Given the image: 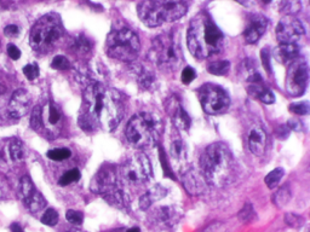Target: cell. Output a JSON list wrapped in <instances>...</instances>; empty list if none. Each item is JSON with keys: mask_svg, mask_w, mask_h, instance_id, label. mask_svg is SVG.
I'll use <instances>...</instances> for the list:
<instances>
[{"mask_svg": "<svg viewBox=\"0 0 310 232\" xmlns=\"http://www.w3.org/2000/svg\"><path fill=\"white\" fill-rule=\"evenodd\" d=\"M270 4L286 16H293L302 10L301 0H271Z\"/></svg>", "mask_w": 310, "mask_h": 232, "instance_id": "obj_26", "label": "cell"}, {"mask_svg": "<svg viewBox=\"0 0 310 232\" xmlns=\"http://www.w3.org/2000/svg\"><path fill=\"white\" fill-rule=\"evenodd\" d=\"M254 215V211H253V207H252L251 203H246L245 206L242 207L241 211L239 212V220L242 223H247L253 218Z\"/></svg>", "mask_w": 310, "mask_h": 232, "instance_id": "obj_40", "label": "cell"}, {"mask_svg": "<svg viewBox=\"0 0 310 232\" xmlns=\"http://www.w3.org/2000/svg\"><path fill=\"white\" fill-rule=\"evenodd\" d=\"M123 184L124 181L121 180L118 168L112 165H104L96 173L91 187L113 206L127 208L130 206V200Z\"/></svg>", "mask_w": 310, "mask_h": 232, "instance_id": "obj_5", "label": "cell"}, {"mask_svg": "<svg viewBox=\"0 0 310 232\" xmlns=\"http://www.w3.org/2000/svg\"><path fill=\"white\" fill-rule=\"evenodd\" d=\"M274 56L282 64H290L292 60L300 57V49L296 44H280L274 51Z\"/></svg>", "mask_w": 310, "mask_h": 232, "instance_id": "obj_24", "label": "cell"}, {"mask_svg": "<svg viewBox=\"0 0 310 232\" xmlns=\"http://www.w3.org/2000/svg\"><path fill=\"white\" fill-rule=\"evenodd\" d=\"M30 95L24 90H17L12 93L7 112L12 118H21L28 113L30 107Z\"/></svg>", "mask_w": 310, "mask_h": 232, "instance_id": "obj_20", "label": "cell"}, {"mask_svg": "<svg viewBox=\"0 0 310 232\" xmlns=\"http://www.w3.org/2000/svg\"><path fill=\"white\" fill-rule=\"evenodd\" d=\"M7 55H9V57L11 58V59L17 60L18 58L21 57V51H19V49L16 45H13V44H9V45H7Z\"/></svg>", "mask_w": 310, "mask_h": 232, "instance_id": "obj_47", "label": "cell"}, {"mask_svg": "<svg viewBox=\"0 0 310 232\" xmlns=\"http://www.w3.org/2000/svg\"><path fill=\"white\" fill-rule=\"evenodd\" d=\"M183 183L184 189L187 190L190 195H201L206 190L207 183L205 181L203 174L195 170H187L183 174Z\"/></svg>", "mask_w": 310, "mask_h": 232, "instance_id": "obj_21", "label": "cell"}, {"mask_svg": "<svg viewBox=\"0 0 310 232\" xmlns=\"http://www.w3.org/2000/svg\"><path fill=\"white\" fill-rule=\"evenodd\" d=\"M187 44L190 54L198 59H205L222 51L224 35L206 11H201L190 22Z\"/></svg>", "mask_w": 310, "mask_h": 232, "instance_id": "obj_1", "label": "cell"}, {"mask_svg": "<svg viewBox=\"0 0 310 232\" xmlns=\"http://www.w3.org/2000/svg\"><path fill=\"white\" fill-rule=\"evenodd\" d=\"M11 229V232H23V229L21 228V225H19L18 223H13L12 225L10 226Z\"/></svg>", "mask_w": 310, "mask_h": 232, "instance_id": "obj_53", "label": "cell"}, {"mask_svg": "<svg viewBox=\"0 0 310 232\" xmlns=\"http://www.w3.org/2000/svg\"><path fill=\"white\" fill-rule=\"evenodd\" d=\"M35 191H37V190H35L32 179H30L28 175H24L23 178L21 179V183H19V195H21L23 202H26Z\"/></svg>", "mask_w": 310, "mask_h": 232, "instance_id": "obj_31", "label": "cell"}, {"mask_svg": "<svg viewBox=\"0 0 310 232\" xmlns=\"http://www.w3.org/2000/svg\"><path fill=\"white\" fill-rule=\"evenodd\" d=\"M72 49H73L76 52H78V54L86 55L91 51V49H92V43H91L90 39L85 37L84 34H79L73 40Z\"/></svg>", "mask_w": 310, "mask_h": 232, "instance_id": "obj_30", "label": "cell"}, {"mask_svg": "<svg viewBox=\"0 0 310 232\" xmlns=\"http://www.w3.org/2000/svg\"><path fill=\"white\" fill-rule=\"evenodd\" d=\"M10 157L12 161L15 162H21L24 160V148H23V143L18 139V138H12L10 140L9 148Z\"/></svg>", "mask_w": 310, "mask_h": 232, "instance_id": "obj_28", "label": "cell"}, {"mask_svg": "<svg viewBox=\"0 0 310 232\" xmlns=\"http://www.w3.org/2000/svg\"><path fill=\"white\" fill-rule=\"evenodd\" d=\"M165 107L166 112L172 120L174 128L177 131H188L190 125H192V120H190L188 113L184 110L181 102L176 97H171L166 101Z\"/></svg>", "mask_w": 310, "mask_h": 232, "instance_id": "obj_17", "label": "cell"}, {"mask_svg": "<svg viewBox=\"0 0 310 232\" xmlns=\"http://www.w3.org/2000/svg\"><path fill=\"white\" fill-rule=\"evenodd\" d=\"M67 232H85V231L79 230V229H73V230H69V231H67Z\"/></svg>", "mask_w": 310, "mask_h": 232, "instance_id": "obj_55", "label": "cell"}, {"mask_svg": "<svg viewBox=\"0 0 310 232\" xmlns=\"http://www.w3.org/2000/svg\"><path fill=\"white\" fill-rule=\"evenodd\" d=\"M126 232H141V230L138 228H131L130 230H127Z\"/></svg>", "mask_w": 310, "mask_h": 232, "instance_id": "obj_54", "label": "cell"}, {"mask_svg": "<svg viewBox=\"0 0 310 232\" xmlns=\"http://www.w3.org/2000/svg\"><path fill=\"white\" fill-rule=\"evenodd\" d=\"M182 212L177 206H160L153 209L149 215V220L153 225L159 228H172L181 219Z\"/></svg>", "mask_w": 310, "mask_h": 232, "instance_id": "obj_16", "label": "cell"}, {"mask_svg": "<svg viewBox=\"0 0 310 232\" xmlns=\"http://www.w3.org/2000/svg\"><path fill=\"white\" fill-rule=\"evenodd\" d=\"M198 96L204 112L210 115L223 114L228 110L229 104H231L228 93L217 85H203L199 88Z\"/></svg>", "mask_w": 310, "mask_h": 232, "instance_id": "obj_12", "label": "cell"}, {"mask_svg": "<svg viewBox=\"0 0 310 232\" xmlns=\"http://www.w3.org/2000/svg\"><path fill=\"white\" fill-rule=\"evenodd\" d=\"M268 27V18L261 13H253L247 18L245 30H243V39L247 44H256L264 34Z\"/></svg>", "mask_w": 310, "mask_h": 232, "instance_id": "obj_18", "label": "cell"}, {"mask_svg": "<svg viewBox=\"0 0 310 232\" xmlns=\"http://www.w3.org/2000/svg\"><path fill=\"white\" fill-rule=\"evenodd\" d=\"M309 81V68L306 59L298 57L289 64L286 75L287 93L292 97H300L306 92Z\"/></svg>", "mask_w": 310, "mask_h": 232, "instance_id": "obj_13", "label": "cell"}, {"mask_svg": "<svg viewBox=\"0 0 310 232\" xmlns=\"http://www.w3.org/2000/svg\"><path fill=\"white\" fill-rule=\"evenodd\" d=\"M66 219H67L71 224H73V225L79 226L81 225L82 222H84V214H82L81 212L71 209V211H67V213H66Z\"/></svg>", "mask_w": 310, "mask_h": 232, "instance_id": "obj_39", "label": "cell"}, {"mask_svg": "<svg viewBox=\"0 0 310 232\" xmlns=\"http://www.w3.org/2000/svg\"><path fill=\"white\" fill-rule=\"evenodd\" d=\"M120 178L129 184H145L153 175L151 161L145 154H136L127 159L120 170Z\"/></svg>", "mask_w": 310, "mask_h": 232, "instance_id": "obj_10", "label": "cell"}, {"mask_svg": "<svg viewBox=\"0 0 310 232\" xmlns=\"http://www.w3.org/2000/svg\"><path fill=\"white\" fill-rule=\"evenodd\" d=\"M46 121L51 128H58L62 122V112L54 102H49L48 109H46Z\"/></svg>", "mask_w": 310, "mask_h": 232, "instance_id": "obj_27", "label": "cell"}, {"mask_svg": "<svg viewBox=\"0 0 310 232\" xmlns=\"http://www.w3.org/2000/svg\"><path fill=\"white\" fill-rule=\"evenodd\" d=\"M236 1H239V2H242V1H243V0H236Z\"/></svg>", "mask_w": 310, "mask_h": 232, "instance_id": "obj_56", "label": "cell"}, {"mask_svg": "<svg viewBox=\"0 0 310 232\" xmlns=\"http://www.w3.org/2000/svg\"><path fill=\"white\" fill-rule=\"evenodd\" d=\"M261 58H262V63L264 65L265 70L269 71L270 73V51L269 49H263L261 51Z\"/></svg>", "mask_w": 310, "mask_h": 232, "instance_id": "obj_46", "label": "cell"}, {"mask_svg": "<svg viewBox=\"0 0 310 232\" xmlns=\"http://www.w3.org/2000/svg\"><path fill=\"white\" fill-rule=\"evenodd\" d=\"M200 168V173L207 184L224 186L229 183L234 172L232 151L223 143H213L201 155Z\"/></svg>", "mask_w": 310, "mask_h": 232, "instance_id": "obj_2", "label": "cell"}, {"mask_svg": "<svg viewBox=\"0 0 310 232\" xmlns=\"http://www.w3.org/2000/svg\"><path fill=\"white\" fill-rule=\"evenodd\" d=\"M286 223L290 226H293V228H300V226L303 225V218L295 214V213H291V214L286 215Z\"/></svg>", "mask_w": 310, "mask_h": 232, "instance_id": "obj_45", "label": "cell"}, {"mask_svg": "<svg viewBox=\"0 0 310 232\" xmlns=\"http://www.w3.org/2000/svg\"><path fill=\"white\" fill-rule=\"evenodd\" d=\"M284 173L285 171L282 170V168H275V170H273L271 172L268 173V175L265 176L264 179L267 186L269 187V189H274V187L278 186V184L280 183L282 176H284Z\"/></svg>", "mask_w": 310, "mask_h": 232, "instance_id": "obj_33", "label": "cell"}, {"mask_svg": "<svg viewBox=\"0 0 310 232\" xmlns=\"http://www.w3.org/2000/svg\"><path fill=\"white\" fill-rule=\"evenodd\" d=\"M63 37V26L60 16L49 13L41 17L32 27L29 44L33 50L40 54H49L58 45Z\"/></svg>", "mask_w": 310, "mask_h": 232, "instance_id": "obj_8", "label": "cell"}, {"mask_svg": "<svg viewBox=\"0 0 310 232\" xmlns=\"http://www.w3.org/2000/svg\"><path fill=\"white\" fill-rule=\"evenodd\" d=\"M289 110L296 115H308L309 114V104L307 102H301V103L291 104Z\"/></svg>", "mask_w": 310, "mask_h": 232, "instance_id": "obj_42", "label": "cell"}, {"mask_svg": "<svg viewBox=\"0 0 310 232\" xmlns=\"http://www.w3.org/2000/svg\"><path fill=\"white\" fill-rule=\"evenodd\" d=\"M125 115V103L121 96L114 90H106L103 110H102L99 127L112 132L119 126Z\"/></svg>", "mask_w": 310, "mask_h": 232, "instance_id": "obj_11", "label": "cell"}, {"mask_svg": "<svg viewBox=\"0 0 310 232\" xmlns=\"http://www.w3.org/2000/svg\"><path fill=\"white\" fill-rule=\"evenodd\" d=\"M141 43L137 34L129 28L110 32L106 40V52L110 58L120 62H132L140 54Z\"/></svg>", "mask_w": 310, "mask_h": 232, "instance_id": "obj_9", "label": "cell"}, {"mask_svg": "<svg viewBox=\"0 0 310 232\" xmlns=\"http://www.w3.org/2000/svg\"><path fill=\"white\" fill-rule=\"evenodd\" d=\"M246 82H247V92L251 97L265 104H273L275 102V96L269 88L265 86L259 73L253 74L251 77L246 79Z\"/></svg>", "mask_w": 310, "mask_h": 232, "instance_id": "obj_19", "label": "cell"}, {"mask_svg": "<svg viewBox=\"0 0 310 232\" xmlns=\"http://www.w3.org/2000/svg\"><path fill=\"white\" fill-rule=\"evenodd\" d=\"M39 73H40V71H39V67L35 63H33V64H27L26 67L23 68V74L28 80L37 79L39 76Z\"/></svg>", "mask_w": 310, "mask_h": 232, "instance_id": "obj_43", "label": "cell"}, {"mask_svg": "<svg viewBox=\"0 0 310 232\" xmlns=\"http://www.w3.org/2000/svg\"><path fill=\"white\" fill-rule=\"evenodd\" d=\"M5 192H6V183H5L4 179L0 176V198L4 197Z\"/></svg>", "mask_w": 310, "mask_h": 232, "instance_id": "obj_52", "label": "cell"}, {"mask_svg": "<svg viewBox=\"0 0 310 232\" xmlns=\"http://www.w3.org/2000/svg\"><path fill=\"white\" fill-rule=\"evenodd\" d=\"M229 69H231V63L228 60H215V62L210 63L209 67H207V70H209L210 74L218 76L227 75Z\"/></svg>", "mask_w": 310, "mask_h": 232, "instance_id": "obj_32", "label": "cell"}, {"mask_svg": "<svg viewBox=\"0 0 310 232\" xmlns=\"http://www.w3.org/2000/svg\"><path fill=\"white\" fill-rule=\"evenodd\" d=\"M51 67L54 69H57V70H66V69L71 68V62H69L67 57L56 56L52 59Z\"/></svg>", "mask_w": 310, "mask_h": 232, "instance_id": "obj_41", "label": "cell"}, {"mask_svg": "<svg viewBox=\"0 0 310 232\" xmlns=\"http://www.w3.org/2000/svg\"><path fill=\"white\" fill-rule=\"evenodd\" d=\"M4 33H5V35H6V37L15 38L19 34V28L17 26H16V24H9V26L5 27Z\"/></svg>", "mask_w": 310, "mask_h": 232, "instance_id": "obj_48", "label": "cell"}, {"mask_svg": "<svg viewBox=\"0 0 310 232\" xmlns=\"http://www.w3.org/2000/svg\"><path fill=\"white\" fill-rule=\"evenodd\" d=\"M166 193H167V189H165L164 186H161L160 184L154 185L153 187H151V189L140 198L141 209H142V211L149 209L154 202H157V201H160L161 198H164Z\"/></svg>", "mask_w": 310, "mask_h": 232, "instance_id": "obj_25", "label": "cell"}, {"mask_svg": "<svg viewBox=\"0 0 310 232\" xmlns=\"http://www.w3.org/2000/svg\"><path fill=\"white\" fill-rule=\"evenodd\" d=\"M203 232H227V228L222 223H215L212 224V225H210L209 228Z\"/></svg>", "mask_w": 310, "mask_h": 232, "instance_id": "obj_49", "label": "cell"}, {"mask_svg": "<svg viewBox=\"0 0 310 232\" xmlns=\"http://www.w3.org/2000/svg\"><path fill=\"white\" fill-rule=\"evenodd\" d=\"M162 132L161 117L155 113L143 112L135 115L127 123V142L137 149H149L157 144Z\"/></svg>", "mask_w": 310, "mask_h": 232, "instance_id": "obj_3", "label": "cell"}, {"mask_svg": "<svg viewBox=\"0 0 310 232\" xmlns=\"http://www.w3.org/2000/svg\"><path fill=\"white\" fill-rule=\"evenodd\" d=\"M43 126V108L37 106L34 107L32 112V116H30V127L34 131H39Z\"/></svg>", "mask_w": 310, "mask_h": 232, "instance_id": "obj_35", "label": "cell"}, {"mask_svg": "<svg viewBox=\"0 0 310 232\" xmlns=\"http://www.w3.org/2000/svg\"><path fill=\"white\" fill-rule=\"evenodd\" d=\"M187 0H146L138 6V16L148 27H159L187 13Z\"/></svg>", "mask_w": 310, "mask_h": 232, "instance_id": "obj_4", "label": "cell"}, {"mask_svg": "<svg viewBox=\"0 0 310 232\" xmlns=\"http://www.w3.org/2000/svg\"><path fill=\"white\" fill-rule=\"evenodd\" d=\"M58 213L55 211L54 208H49L48 211L43 214L41 217V223L44 225H48V226H55L58 223Z\"/></svg>", "mask_w": 310, "mask_h": 232, "instance_id": "obj_38", "label": "cell"}, {"mask_svg": "<svg viewBox=\"0 0 310 232\" xmlns=\"http://www.w3.org/2000/svg\"><path fill=\"white\" fill-rule=\"evenodd\" d=\"M24 204H26L27 208H28L32 213H38L43 211L44 207L46 206V200L43 197V195H41L40 192L35 191L32 196H30L28 200L24 202Z\"/></svg>", "mask_w": 310, "mask_h": 232, "instance_id": "obj_29", "label": "cell"}, {"mask_svg": "<svg viewBox=\"0 0 310 232\" xmlns=\"http://www.w3.org/2000/svg\"><path fill=\"white\" fill-rule=\"evenodd\" d=\"M72 151L67 148H60V149H52V150L48 151V157L50 160L54 161H63L71 157Z\"/></svg>", "mask_w": 310, "mask_h": 232, "instance_id": "obj_37", "label": "cell"}, {"mask_svg": "<svg viewBox=\"0 0 310 232\" xmlns=\"http://www.w3.org/2000/svg\"><path fill=\"white\" fill-rule=\"evenodd\" d=\"M304 33L303 23L293 16H285L276 27V38L280 44H296Z\"/></svg>", "mask_w": 310, "mask_h": 232, "instance_id": "obj_14", "label": "cell"}, {"mask_svg": "<svg viewBox=\"0 0 310 232\" xmlns=\"http://www.w3.org/2000/svg\"><path fill=\"white\" fill-rule=\"evenodd\" d=\"M287 127H289V128H291V129H293V131L300 132L302 129V123H301V121L295 120V118H293V120L289 121V126Z\"/></svg>", "mask_w": 310, "mask_h": 232, "instance_id": "obj_51", "label": "cell"}, {"mask_svg": "<svg viewBox=\"0 0 310 232\" xmlns=\"http://www.w3.org/2000/svg\"><path fill=\"white\" fill-rule=\"evenodd\" d=\"M289 127L285 126V125H281L279 126L278 131H276V135H278L279 138H281V139H285V138H287V135H289Z\"/></svg>", "mask_w": 310, "mask_h": 232, "instance_id": "obj_50", "label": "cell"}, {"mask_svg": "<svg viewBox=\"0 0 310 232\" xmlns=\"http://www.w3.org/2000/svg\"><path fill=\"white\" fill-rule=\"evenodd\" d=\"M195 77L196 73L192 67H185L183 70H182V82H183V84L189 85Z\"/></svg>", "mask_w": 310, "mask_h": 232, "instance_id": "obj_44", "label": "cell"}, {"mask_svg": "<svg viewBox=\"0 0 310 232\" xmlns=\"http://www.w3.org/2000/svg\"><path fill=\"white\" fill-rule=\"evenodd\" d=\"M106 90L107 88L101 82L95 81V80H91L87 84H85L78 123L87 133H92L101 128L99 120H101L102 110H103Z\"/></svg>", "mask_w": 310, "mask_h": 232, "instance_id": "obj_6", "label": "cell"}, {"mask_svg": "<svg viewBox=\"0 0 310 232\" xmlns=\"http://www.w3.org/2000/svg\"><path fill=\"white\" fill-rule=\"evenodd\" d=\"M80 176H81L80 175V171L78 170V168H73V170L68 171V172H66L62 176H61L60 180H58V184H60L61 186H67V185L76 183V181L79 180Z\"/></svg>", "mask_w": 310, "mask_h": 232, "instance_id": "obj_34", "label": "cell"}, {"mask_svg": "<svg viewBox=\"0 0 310 232\" xmlns=\"http://www.w3.org/2000/svg\"><path fill=\"white\" fill-rule=\"evenodd\" d=\"M132 71H134V76L137 80L138 86L143 91H153L156 88V77H155L153 71L141 64L134 65Z\"/></svg>", "mask_w": 310, "mask_h": 232, "instance_id": "obj_23", "label": "cell"}, {"mask_svg": "<svg viewBox=\"0 0 310 232\" xmlns=\"http://www.w3.org/2000/svg\"><path fill=\"white\" fill-rule=\"evenodd\" d=\"M291 198V190L289 187V185H285L282 186L278 192L274 196V202L278 204L279 207H284L285 204L290 201Z\"/></svg>", "mask_w": 310, "mask_h": 232, "instance_id": "obj_36", "label": "cell"}, {"mask_svg": "<svg viewBox=\"0 0 310 232\" xmlns=\"http://www.w3.org/2000/svg\"><path fill=\"white\" fill-rule=\"evenodd\" d=\"M267 148V133L259 125L251 127L248 132V149L256 156H262Z\"/></svg>", "mask_w": 310, "mask_h": 232, "instance_id": "obj_22", "label": "cell"}, {"mask_svg": "<svg viewBox=\"0 0 310 232\" xmlns=\"http://www.w3.org/2000/svg\"><path fill=\"white\" fill-rule=\"evenodd\" d=\"M149 59L157 68L166 71H176L183 62V54L174 33H164L154 38L149 50Z\"/></svg>", "mask_w": 310, "mask_h": 232, "instance_id": "obj_7", "label": "cell"}, {"mask_svg": "<svg viewBox=\"0 0 310 232\" xmlns=\"http://www.w3.org/2000/svg\"><path fill=\"white\" fill-rule=\"evenodd\" d=\"M188 153H187V146L185 143L182 139L179 131H177L173 127L172 133H171V140H170V160H171V166H172L173 170H176L177 172H183L185 171L188 164Z\"/></svg>", "mask_w": 310, "mask_h": 232, "instance_id": "obj_15", "label": "cell"}]
</instances>
